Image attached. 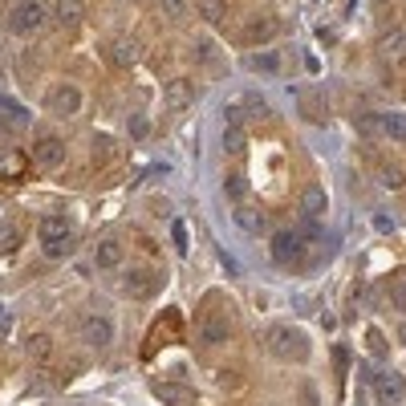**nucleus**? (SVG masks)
<instances>
[{
    "label": "nucleus",
    "instance_id": "obj_1",
    "mask_svg": "<svg viewBox=\"0 0 406 406\" xmlns=\"http://www.w3.org/2000/svg\"><path fill=\"white\" fill-rule=\"evenodd\" d=\"M264 350L280 362H309V338L292 325H268L264 329Z\"/></svg>",
    "mask_w": 406,
    "mask_h": 406
},
{
    "label": "nucleus",
    "instance_id": "obj_2",
    "mask_svg": "<svg viewBox=\"0 0 406 406\" xmlns=\"http://www.w3.org/2000/svg\"><path fill=\"white\" fill-rule=\"evenodd\" d=\"M37 236H41V248H45L49 260H61L73 252V227L65 215H45L41 227H37Z\"/></svg>",
    "mask_w": 406,
    "mask_h": 406
},
{
    "label": "nucleus",
    "instance_id": "obj_3",
    "mask_svg": "<svg viewBox=\"0 0 406 406\" xmlns=\"http://www.w3.org/2000/svg\"><path fill=\"white\" fill-rule=\"evenodd\" d=\"M41 25H45V4H37V0H20L8 16V29L16 37H32V32H41Z\"/></svg>",
    "mask_w": 406,
    "mask_h": 406
},
{
    "label": "nucleus",
    "instance_id": "obj_4",
    "mask_svg": "<svg viewBox=\"0 0 406 406\" xmlns=\"http://www.w3.org/2000/svg\"><path fill=\"white\" fill-rule=\"evenodd\" d=\"M45 106L53 114H61V118H73V114L81 110V90L78 85H69V81H61V85H53L45 94Z\"/></svg>",
    "mask_w": 406,
    "mask_h": 406
},
{
    "label": "nucleus",
    "instance_id": "obj_5",
    "mask_svg": "<svg viewBox=\"0 0 406 406\" xmlns=\"http://www.w3.org/2000/svg\"><path fill=\"white\" fill-rule=\"evenodd\" d=\"M195 61L208 69L211 78H224V69H227V61H224V49L215 45L211 37H195Z\"/></svg>",
    "mask_w": 406,
    "mask_h": 406
},
{
    "label": "nucleus",
    "instance_id": "obj_6",
    "mask_svg": "<svg viewBox=\"0 0 406 406\" xmlns=\"http://www.w3.org/2000/svg\"><path fill=\"white\" fill-rule=\"evenodd\" d=\"M81 338H85V345H94V350H106L114 341V321L102 317V313H94V317L81 321Z\"/></svg>",
    "mask_w": 406,
    "mask_h": 406
},
{
    "label": "nucleus",
    "instance_id": "obj_7",
    "mask_svg": "<svg viewBox=\"0 0 406 406\" xmlns=\"http://www.w3.org/2000/svg\"><path fill=\"white\" fill-rule=\"evenodd\" d=\"M276 29H280V20L276 16H252V20H244L240 29V41L244 45H264V41H273Z\"/></svg>",
    "mask_w": 406,
    "mask_h": 406
},
{
    "label": "nucleus",
    "instance_id": "obj_8",
    "mask_svg": "<svg viewBox=\"0 0 406 406\" xmlns=\"http://www.w3.org/2000/svg\"><path fill=\"white\" fill-rule=\"evenodd\" d=\"M236 227H240L244 236H264V227H268V215L256 208V203H236Z\"/></svg>",
    "mask_w": 406,
    "mask_h": 406
},
{
    "label": "nucleus",
    "instance_id": "obj_9",
    "mask_svg": "<svg viewBox=\"0 0 406 406\" xmlns=\"http://www.w3.org/2000/svg\"><path fill=\"white\" fill-rule=\"evenodd\" d=\"M305 252V240L297 236V232H276L273 236V260L276 264H292V260H301Z\"/></svg>",
    "mask_w": 406,
    "mask_h": 406
},
{
    "label": "nucleus",
    "instance_id": "obj_10",
    "mask_svg": "<svg viewBox=\"0 0 406 406\" xmlns=\"http://www.w3.org/2000/svg\"><path fill=\"white\" fill-rule=\"evenodd\" d=\"M138 57H143V49H138V41H134L130 32H122V37H114V41H110V61L118 65V69L138 65Z\"/></svg>",
    "mask_w": 406,
    "mask_h": 406
},
{
    "label": "nucleus",
    "instance_id": "obj_11",
    "mask_svg": "<svg viewBox=\"0 0 406 406\" xmlns=\"http://www.w3.org/2000/svg\"><path fill=\"white\" fill-rule=\"evenodd\" d=\"M32 159H37V167H45V171H57L65 162V143L61 138H41L37 150H32Z\"/></svg>",
    "mask_w": 406,
    "mask_h": 406
},
{
    "label": "nucleus",
    "instance_id": "obj_12",
    "mask_svg": "<svg viewBox=\"0 0 406 406\" xmlns=\"http://www.w3.org/2000/svg\"><path fill=\"white\" fill-rule=\"evenodd\" d=\"M374 382V394H378V402L394 406L398 398H402V378H394V374H378V378H370Z\"/></svg>",
    "mask_w": 406,
    "mask_h": 406
},
{
    "label": "nucleus",
    "instance_id": "obj_13",
    "mask_svg": "<svg viewBox=\"0 0 406 406\" xmlns=\"http://www.w3.org/2000/svg\"><path fill=\"white\" fill-rule=\"evenodd\" d=\"M191 102H195V85L187 78L167 81V106H171V110H183V106H191Z\"/></svg>",
    "mask_w": 406,
    "mask_h": 406
},
{
    "label": "nucleus",
    "instance_id": "obj_14",
    "mask_svg": "<svg viewBox=\"0 0 406 406\" xmlns=\"http://www.w3.org/2000/svg\"><path fill=\"white\" fill-rule=\"evenodd\" d=\"M374 126L394 143H406V114H374Z\"/></svg>",
    "mask_w": 406,
    "mask_h": 406
},
{
    "label": "nucleus",
    "instance_id": "obj_15",
    "mask_svg": "<svg viewBox=\"0 0 406 406\" xmlns=\"http://www.w3.org/2000/svg\"><path fill=\"white\" fill-rule=\"evenodd\" d=\"M20 244H25V232H20V224H16V220H4V224H0V256L16 252Z\"/></svg>",
    "mask_w": 406,
    "mask_h": 406
},
{
    "label": "nucleus",
    "instance_id": "obj_16",
    "mask_svg": "<svg viewBox=\"0 0 406 406\" xmlns=\"http://www.w3.org/2000/svg\"><path fill=\"white\" fill-rule=\"evenodd\" d=\"M94 264H97V268H118V264H122V244H118V240H102V244H97V252H94Z\"/></svg>",
    "mask_w": 406,
    "mask_h": 406
},
{
    "label": "nucleus",
    "instance_id": "obj_17",
    "mask_svg": "<svg viewBox=\"0 0 406 406\" xmlns=\"http://www.w3.org/2000/svg\"><path fill=\"white\" fill-rule=\"evenodd\" d=\"M248 65L256 73H280V53L276 49H260V53H248Z\"/></svg>",
    "mask_w": 406,
    "mask_h": 406
},
{
    "label": "nucleus",
    "instance_id": "obj_18",
    "mask_svg": "<svg viewBox=\"0 0 406 406\" xmlns=\"http://www.w3.org/2000/svg\"><path fill=\"white\" fill-rule=\"evenodd\" d=\"M240 110H244V118H268V102H264V94H256V90H244Z\"/></svg>",
    "mask_w": 406,
    "mask_h": 406
},
{
    "label": "nucleus",
    "instance_id": "obj_19",
    "mask_svg": "<svg viewBox=\"0 0 406 406\" xmlns=\"http://www.w3.org/2000/svg\"><path fill=\"white\" fill-rule=\"evenodd\" d=\"M122 289H126V297H134V301H143L146 292H150V276H146L143 268H134V273H126V280H122Z\"/></svg>",
    "mask_w": 406,
    "mask_h": 406
},
{
    "label": "nucleus",
    "instance_id": "obj_20",
    "mask_svg": "<svg viewBox=\"0 0 406 406\" xmlns=\"http://www.w3.org/2000/svg\"><path fill=\"white\" fill-rule=\"evenodd\" d=\"M378 49L386 53V57H406V29H390L382 41H378Z\"/></svg>",
    "mask_w": 406,
    "mask_h": 406
},
{
    "label": "nucleus",
    "instance_id": "obj_21",
    "mask_svg": "<svg viewBox=\"0 0 406 406\" xmlns=\"http://www.w3.org/2000/svg\"><path fill=\"white\" fill-rule=\"evenodd\" d=\"M57 20H61V29H78L81 25V0H57Z\"/></svg>",
    "mask_w": 406,
    "mask_h": 406
},
{
    "label": "nucleus",
    "instance_id": "obj_22",
    "mask_svg": "<svg viewBox=\"0 0 406 406\" xmlns=\"http://www.w3.org/2000/svg\"><path fill=\"white\" fill-rule=\"evenodd\" d=\"M195 8H199V16L203 20H211V25H220L227 13V0H195Z\"/></svg>",
    "mask_w": 406,
    "mask_h": 406
},
{
    "label": "nucleus",
    "instance_id": "obj_23",
    "mask_svg": "<svg viewBox=\"0 0 406 406\" xmlns=\"http://www.w3.org/2000/svg\"><path fill=\"white\" fill-rule=\"evenodd\" d=\"M325 203H329V199H325L321 187H305V195H301V208H305V215H321Z\"/></svg>",
    "mask_w": 406,
    "mask_h": 406
},
{
    "label": "nucleus",
    "instance_id": "obj_24",
    "mask_svg": "<svg viewBox=\"0 0 406 406\" xmlns=\"http://www.w3.org/2000/svg\"><path fill=\"white\" fill-rule=\"evenodd\" d=\"M244 146H248V138H244V126H227V130H224V150L232 155V159H240Z\"/></svg>",
    "mask_w": 406,
    "mask_h": 406
},
{
    "label": "nucleus",
    "instance_id": "obj_25",
    "mask_svg": "<svg viewBox=\"0 0 406 406\" xmlns=\"http://www.w3.org/2000/svg\"><path fill=\"white\" fill-rule=\"evenodd\" d=\"M378 183H386V187H402V183H406L402 167H394V162H378Z\"/></svg>",
    "mask_w": 406,
    "mask_h": 406
},
{
    "label": "nucleus",
    "instance_id": "obj_26",
    "mask_svg": "<svg viewBox=\"0 0 406 406\" xmlns=\"http://www.w3.org/2000/svg\"><path fill=\"white\" fill-rule=\"evenodd\" d=\"M126 130H130V138H134V143H143L146 134H150V118H146V114H130Z\"/></svg>",
    "mask_w": 406,
    "mask_h": 406
},
{
    "label": "nucleus",
    "instance_id": "obj_27",
    "mask_svg": "<svg viewBox=\"0 0 406 406\" xmlns=\"http://www.w3.org/2000/svg\"><path fill=\"white\" fill-rule=\"evenodd\" d=\"M25 350H29V357H49L53 341H49V333H32V338L25 341Z\"/></svg>",
    "mask_w": 406,
    "mask_h": 406
},
{
    "label": "nucleus",
    "instance_id": "obj_28",
    "mask_svg": "<svg viewBox=\"0 0 406 406\" xmlns=\"http://www.w3.org/2000/svg\"><path fill=\"white\" fill-rule=\"evenodd\" d=\"M301 114H305V118H313V122H325L321 97H301Z\"/></svg>",
    "mask_w": 406,
    "mask_h": 406
},
{
    "label": "nucleus",
    "instance_id": "obj_29",
    "mask_svg": "<svg viewBox=\"0 0 406 406\" xmlns=\"http://www.w3.org/2000/svg\"><path fill=\"white\" fill-rule=\"evenodd\" d=\"M171 240H175L179 256H187V224H183V220H175V224H171Z\"/></svg>",
    "mask_w": 406,
    "mask_h": 406
},
{
    "label": "nucleus",
    "instance_id": "obj_30",
    "mask_svg": "<svg viewBox=\"0 0 406 406\" xmlns=\"http://www.w3.org/2000/svg\"><path fill=\"white\" fill-rule=\"evenodd\" d=\"M227 338V325L224 321H208L203 325V341H224Z\"/></svg>",
    "mask_w": 406,
    "mask_h": 406
},
{
    "label": "nucleus",
    "instance_id": "obj_31",
    "mask_svg": "<svg viewBox=\"0 0 406 406\" xmlns=\"http://www.w3.org/2000/svg\"><path fill=\"white\" fill-rule=\"evenodd\" d=\"M366 345H370V350H374L378 357L386 354V341H382V333H378V329H370V333H366Z\"/></svg>",
    "mask_w": 406,
    "mask_h": 406
},
{
    "label": "nucleus",
    "instance_id": "obj_32",
    "mask_svg": "<svg viewBox=\"0 0 406 406\" xmlns=\"http://www.w3.org/2000/svg\"><path fill=\"white\" fill-rule=\"evenodd\" d=\"M390 305L406 309V285H394V289H390Z\"/></svg>",
    "mask_w": 406,
    "mask_h": 406
},
{
    "label": "nucleus",
    "instance_id": "obj_33",
    "mask_svg": "<svg viewBox=\"0 0 406 406\" xmlns=\"http://www.w3.org/2000/svg\"><path fill=\"white\" fill-rule=\"evenodd\" d=\"M244 187H240V179H236V175H232V179H227V195H232V199H236V203H240V199H244Z\"/></svg>",
    "mask_w": 406,
    "mask_h": 406
},
{
    "label": "nucleus",
    "instance_id": "obj_34",
    "mask_svg": "<svg viewBox=\"0 0 406 406\" xmlns=\"http://www.w3.org/2000/svg\"><path fill=\"white\" fill-rule=\"evenodd\" d=\"M0 167H4V171H20V155H4Z\"/></svg>",
    "mask_w": 406,
    "mask_h": 406
},
{
    "label": "nucleus",
    "instance_id": "obj_35",
    "mask_svg": "<svg viewBox=\"0 0 406 406\" xmlns=\"http://www.w3.org/2000/svg\"><path fill=\"white\" fill-rule=\"evenodd\" d=\"M8 329H13V317L4 313V305H0V333H8Z\"/></svg>",
    "mask_w": 406,
    "mask_h": 406
},
{
    "label": "nucleus",
    "instance_id": "obj_36",
    "mask_svg": "<svg viewBox=\"0 0 406 406\" xmlns=\"http://www.w3.org/2000/svg\"><path fill=\"white\" fill-rule=\"evenodd\" d=\"M374 224L382 227V232H390V227H394V220H390V215H374Z\"/></svg>",
    "mask_w": 406,
    "mask_h": 406
},
{
    "label": "nucleus",
    "instance_id": "obj_37",
    "mask_svg": "<svg viewBox=\"0 0 406 406\" xmlns=\"http://www.w3.org/2000/svg\"><path fill=\"white\" fill-rule=\"evenodd\" d=\"M398 338H402V345H406V321H402V329H398Z\"/></svg>",
    "mask_w": 406,
    "mask_h": 406
},
{
    "label": "nucleus",
    "instance_id": "obj_38",
    "mask_svg": "<svg viewBox=\"0 0 406 406\" xmlns=\"http://www.w3.org/2000/svg\"><path fill=\"white\" fill-rule=\"evenodd\" d=\"M374 4H386V0H374Z\"/></svg>",
    "mask_w": 406,
    "mask_h": 406
},
{
    "label": "nucleus",
    "instance_id": "obj_39",
    "mask_svg": "<svg viewBox=\"0 0 406 406\" xmlns=\"http://www.w3.org/2000/svg\"><path fill=\"white\" fill-rule=\"evenodd\" d=\"M0 126H4V118H0Z\"/></svg>",
    "mask_w": 406,
    "mask_h": 406
}]
</instances>
